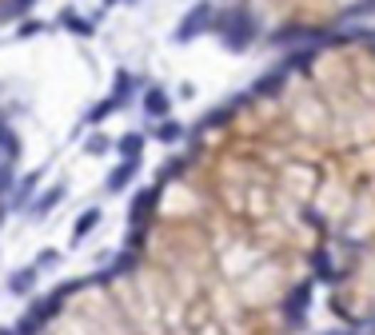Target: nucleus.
Listing matches in <instances>:
<instances>
[{
	"label": "nucleus",
	"mask_w": 375,
	"mask_h": 335,
	"mask_svg": "<svg viewBox=\"0 0 375 335\" xmlns=\"http://www.w3.org/2000/svg\"><path fill=\"white\" fill-rule=\"evenodd\" d=\"M9 335H375V21L272 52Z\"/></svg>",
	"instance_id": "nucleus-1"
},
{
	"label": "nucleus",
	"mask_w": 375,
	"mask_h": 335,
	"mask_svg": "<svg viewBox=\"0 0 375 335\" xmlns=\"http://www.w3.org/2000/svg\"><path fill=\"white\" fill-rule=\"evenodd\" d=\"M375 21V0H208L204 28L243 52H284Z\"/></svg>",
	"instance_id": "nucleus-2"
},
{
	"label": "nucleus",
	"mask_w": 375,
	"mask_h": 335,
	"mask_svg": "<svg viewBox=\"0 0 375 335\" xmlns=\"http://www.w3.org/2000/svg\"><path fill=\"white\" fill-rule=\"evenodd\" d=\"M16 160H21L16 124H12V112L0 104V228L9 220V200H12V188H16Z\"/></svg>",
	"instance_id": "nucleus-3"
},
{
	"label": "nucleus",
	"mask_w": 375,
	"mask_h": 335,
	"mask_svg": "<svg viewBox=\"0 0 375 335\" xmlns=\"http://www.w3.org/2000/svg\"><path fill=\"white\" fill-rule=\"evenodd\" d=\"M36 4H41V0H0V28H9V24H16L21 16H28Z\"/></svg>",
	"instance_id": "nucleus-4"
}]
</instances>
